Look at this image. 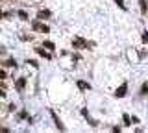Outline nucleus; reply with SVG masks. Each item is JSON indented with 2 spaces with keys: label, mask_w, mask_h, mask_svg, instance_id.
Listing matches in <instances>:
<instances>
[{
  "label": "nucleus",
  "mask_w": 148,
  "mask_h": 133,
  "mask_svg": "<svg viewBox=\"0 0 148 133\" xmlns=\"http://www.w3.org/2000/svg\"><path fill=\"white\" fill-rule=\"evenodd\" d=\"M0 96H6V93H4V89H0Z\"/></svg>",
  "instance_id": "nucleus-17"
},
{
  "label": "nucleus",
  "mask_w": 148,
  "mask_h": 133,
  "mask_svg": "<svg viewBox=\"0 0 148 133\" xmlns=\"http://www.w3.org/2000/svg\"><path fill=\"white\" fill-rule=\"evenodd\" d=\"M24 85H26V80H24V78L17 80V89H18V91H22V89H24Z\"/></svg>",
  "instance_id": "nucleus-6"
},
{
  "label": "nucleus",
  "mask_w": 148,
  "mask_h": 133,
  "mask_svg": "<svg viewBox=\"0 0 148 133\" xmlns=\"http://www.w3.org/2000/svg\"><path fill=\"white\" fill-rule=\"evenodd\" d=\"M143 41H145V44H148V33H146V31L143 33Z\"/></svg>",
  "instance_id": "nucleus-13"
},
{
  "label": "nucleus",
  "mask_w": 148,
  "mask_h": 133,
  "mask_svg": "<svg viewBox=\"0 0 148 133\" xmlns=\"http://www.w3.org/2000/svg\"><path fill=\"white\" fill-rule=\"evenodd\" d=\"M126 93H128V87H126V83H124V85H120V89L115 91V96H117V98H122Z\"/></svg>",
  "instance_id": "nucleus-2"
},
{
  "label": "nucleus",
  "mask_w": 148,
  "mask_h": 133,
  "mask_svg": "<svg viewBox=\"0 0 148 133\" xmlns=\"http://www.w3.org/2000/svg\"><path fill=\"white\" fill-rule=\"evenodd\" d=\"M18 17H21V19H28V15H26V11H18Z\"/></svg>",
  "instance_id": "nucleus-12"
},
{
  "label": "nucleus",
  "mask_w": 148,
  "mask_h": 133,
  "mask_svg": "<svg viewBox=\"0 0 148 133\" xmlns=\"http://www.w3.org/2000/svg\"><path fill=\"white\" fill-rule=\"evenodd\" d=\"M148 93V83H145V85H143V89H141V96H145Z\"/></svg>",
  "instance_id": "nucleus-9"
},
{
  "label": "nucleus",
  "mask_w": 148,
  "mask_h": 133,
  "mask_svg": "<svg viewBox=\"0 0 148 133\" xmlns=\"http://www.w3.org/2000/svg\"><path fill=\"white\" fill-rule=\"evenodd\" d=\"M37 17H39V19H46V17H50V11L48 10H41L37 13Z\"/></svg>",
  "instance_id": "nucleus-5"
},
{
  "label": "nucleus",
  "mask_w": 148,
  "mask_h": 133,
  "mask_svg": "<svg viewBox=\"0 0 148 133\" xmlns=\"http://www.w3.org/2000/svg\"><path fill=\"white\" fill-rule=\"evenodd\" d=\"M4 78H6V72H4V70H0V80H4Z\"/></svg>",
  "instance_id": "nucleus-16"
},
{
  "label": "nucleus",
  "mask_w": 148,
  "mask_h": 133,
  "mask_svg": "<svg viewBox=\"0 0 148 133\" xmlns=\"http://www.w3.org/2000/svg\"><path fill=\"white\" fill-rule=\"evenodd\" d=\"M0 17H2V11H0Z\"/></svg>",
  "instance_id": "nucleus-18"
},
{
  "label": "nucleus",
  "mask_w": 148,
  "mask_h": 133,
  "mask_svg": "<svg viewBox=\"0 0 148 133\" xmlns=\"http://www.w3.org/2000/svg\"><path fill=\"white\" fill-rule=\"evenodd\" d=\"M115 2H117V4H119V6H120V8H122V10H126V6H124V0H115Z\"/></svg>",
  "instance_id": "nucleus-11"
},
{
  "label": "nucleus",
  "mask_w": 148,
  "mask_h": 133,
  "mask_svg": "<svg viewBox=\"0 0 148 133\" xmlns=\"http://www.w3.org/2000/svg\"><path fill=\"white\" fill-rule=\"evenodd\" d=\"M28 65H32V67H37V61H34V59L30 61V59H28Z\"/></svg>",
  "instance_id": "nucleus-14"
},
{
  "label": "nucleus",
  "mask_w": 148,
  "mask_h": 133,
  "mask_svg": "<svg viewBox=\"0 0 148 133\" xmlns=\"http://www.w3.org/2000/svg\"><path fill=\"white\" fill-rule=\"evenodd\" d=\"M6 65H8V67H15V65H17V63H15V61H13V59H8V61H6Z\"/></svg>",
  "instance_id": "nucleus-10"
},
{
  "label": "nucleus",
  "mask_w": 148,
  "mask_h": 133,
  "mask_svg": "<svg viewBox=\"0 0 148 133\" xmlns=\"http://www.w3.org/2000/svg\"><path fill=\"white\" fill-rule=\"evenodd\" d=\"M35 52H37V54H39V56H41V57H45V59H52V56H50V54H48V52H45V50H43V48H35Z\"/></svg>",
  "instance_id": "nucleus-4"
},
{
  "label": "nucleus",
  "mask_w": 148,
  "mask_h": 133,
  "mask_svg": "<svg viewBox=\"0 0 148 133\" xmlns=\"http://www.w3.org/2000/svg\"><path fill=\"white\" fill-rule=\"evenodd\" d=\"M72 46H76V48H85L87 44H85V41H83V39H74V41H72Z\"/></svg>",
  "instance_id": "nucleus-3"
},
{
  "label": "nucleus",
  "mask_w": 148,
  "mask_h": 133,
  "mask_svg": "<svg viewBox=\"0 0 148 133\" xmlns=\"http://www.w3.org/2000/svg\"><path fill=\"white\" fill-rule=\"evenodd\" d=\"M124 124H126V126H130V118H128V115H124Z\"/></svg>",
  "instance_id": "nucleus-15"
},
{
  "label": "nucleus",
  "mask_w": 148,
  "mask_h": 133,
  "mask_svg": "<svg viewBox=\"0 0 148 133\" xmlns=\"http://www.w3.org/2000/svg\"><path fill=\"white\" fill-rule=\"evenodd\" d=\"M43 46H46L48 50H54V43H52V41H45V43H43Z\"/></svg>",
  "instance_id": "nucleus-8"
},
{
  "label": "nucleus",
  "mask_w": 148,
  "mask_h": 133,
  "mask_svg": "<svg viewBox=\"0 0 148 133\" xmlns=\"http://www.w3.org/2000/svg\"><path fill=\"white\" fill-rule=\"evenodd\" d=\"M34 30L35 31H45V33H46V31H48L50 28H48V26H46V24H41V22H34Z\"/></svg>",
  "instance_id": "nucleus-1"
},
{
  "label": "nucleus",
  "mask_w": 148,
  "mask_h": 133,
  "mask_svg": "<svg viewBox=\"0 0 148 133\" xmlns=\"http://www.w3.org/2000/svg\"><path fill=\"white\" fill-rule=\"evenodd\" d=\"M78 87H80L82 91H87V89H89L91 85H89V83H85V81H78Z\"/></svg>",
  "instance_id": "nucleus-7"
}]
</instances>
